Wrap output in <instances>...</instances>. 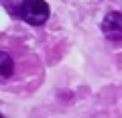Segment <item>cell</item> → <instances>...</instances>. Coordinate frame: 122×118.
Returning a JSON list of instances; mask_svg holds the SVG:
<instances>
[{"mask_svg": "<svg viewBox=\"0 0 122 118\" xmlns=\"http://www.w3.org/2000/svg\"><path fill=\"white\" fill-rule=\"evenodd\" d=\"M18 16L29 25L39 26L49 18V4L45 0H22L18 6Z\"/></svg>", "mask_w": 122, "mask_h": 118, "instance_id": "6da1fadb", "label": "cell"}, {"mask_svg": "<svg viewBox=\"0 0 122 118\" xmlns=\"http://www.w3.org/2000/svg\"><path fill=\"white\" fill-rule=\"evenodd\" d=\"M102 33L112 41L122 39V12H108L102 21Z\"/></svg>", "mask_w": 122, "mask_h": 118, "instance_id": "7a4b0ae2", "label": "cell"}, {"mask_svg": "<svg viewBox=\"0 0 122 118\" xmlns=\"http://www.w3.org/2000/svg\"><path fill=\"white\" fill-rule=\"evenodd\" d=\"M12 69H14V63H12V57L8 53H2L0 55V71H2V79H8L12 75Z\"/></svg>", "mask_w": 122, "mask_h": 118, "instance_id": "3957f363", "label": "cell"}]
</instances>
